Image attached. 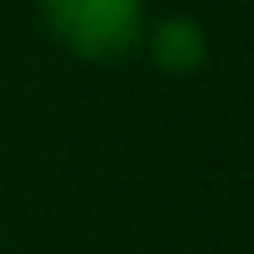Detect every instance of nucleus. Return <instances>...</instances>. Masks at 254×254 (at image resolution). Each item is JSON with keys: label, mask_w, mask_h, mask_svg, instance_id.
Here are the masks:
<instances>
[{"label": "nucleus", "mask_w": 254, "mask_h": 254, "mask_svg": "<svg viewBox=\"0 0 254 254\" xmlns=\"http://www.w3.org/2000/svg\"><path fill=\"white\" fill-rule=\"evenodd\" d=\"M35 10L45 35L85 65L140 55V35L150 25V0H35Z\"/></svg>", "instance_id": "f257e3e1"}, {"label": "nucleus", "mask_w": 254, "mask_h": 254, "mask_svg": "<svg viewBox=\"0 0 254 254\" xmlns=\"http://www.w3.org/2000/svg\"><path fill=\"white\" fill-rule=\"evenodd\" d=\"M140 55L170 75V80H194L209 70V55H214V35L199 15L190 10H165V15H150L145 35H140Z\"/></svg>", "instance_id": "f03ea898"}]
</instances>
